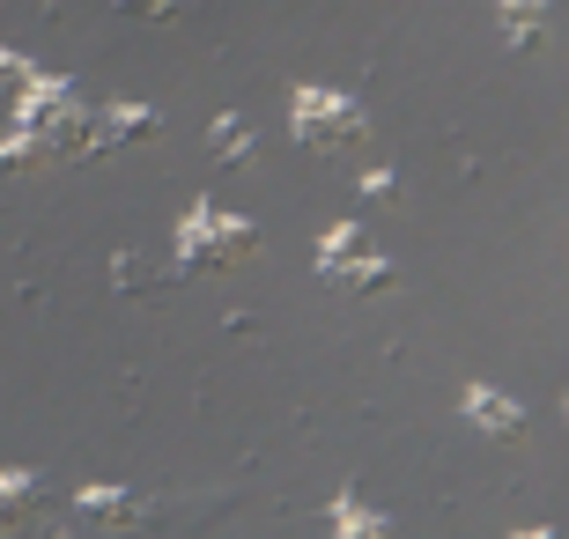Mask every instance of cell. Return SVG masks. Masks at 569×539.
Wrapping results in <instances>:
<instances>
[{
  "instance_id": "6da1fadb",
  "label": "cell",
  "mask_w": 569,
  "mask_h": 539,
  "mask_svg": "<svg viewBox=\"0 0 569 539\" xmlns=\"http://www.w3.org/2000/svg\"><path fill=\"white\" fill-rule=\"evenodd\" d=\"M259 251V229L244 222V214L214 208V200H200V208L178 222V259H186L192 273H214V267H237V259H252Z\"/></svg>"
},
{
  "instance_id": "7a4b0ae2",
  "label": "cell",
  "mask_w": 569,
  "mask_h": 539,
  "mask_svg": "<svg viewBox=\"0 0 569 539\" xmlns=\"http://www.w3.org/2000/svg\"><path fill=\"white\" fill-rule=\"evenodd\" d=\"M289 126H296V141L318 148V156H348L362 141V111L348 97H333V89H296Z\"/></svg>"
},
{
  "instance_id": "3957f363",
  "label": "cell",
  "mask_w": 569,
  "mask_h": 539,
  "mask_svg": "<svg viewBox=\"0 0 569 539\" xmlns=\"http://www.w3.org/2000/svg\"><path fill=\"white\" fill-rule=\"evenodd\" d=\"M148 133H156V111L148 104H104L97 119H89V156L111 148V141H148Z\"/></svg>"
},
{
  "instance_id": "277c9868",
  "label": "cell",
  "mask_w": 569,
  "mask_h": 539,
  "mask_svg": "<svg viewBox=\"0 0 569 539\" xmlns=\"http://www.w3.org/2000/svg\"><path fill=\"white\" fill-rule=\"evenodd\" d=\"M496 16H503V44L510 52H532V44H548V30H555L548 0H496Z\"/></svg>"
},
{
  "instance_id": "5b68a950",
  "label": "cell",
  "mask_w": 569,
  "mask_h": 539,
  "mask_svg": "<svg viewBox=\"0 0 569 539\" xmlns=\"http://www.w3.org/2000/svg\"><path fill=\"white\" fill-rule=\"evenodd\" d=\"M38 510H44V480L38 473H0V532L38 525Z\"/></svg>"
},
{
  "instance_id": "8992f818",
  "label": "cell",
  "mask_w": 569,
  "mask_h": 539,
  "mask_svg": "<svg viewBox=\"0 0 569 539\" xmlns=\"http://www.w3.org/2000/svg\"><path fill=\"white\" fill-rule=\"evenodd\" d=\"M466 421H473V429L481 436H518L526 429V415H518V399H503V392H488V385H473V392H466Z\"/></svg>"
},
{
  "instance_id": "52a82bcc",
  "label": "cell",
  "mask_w": 569,
  "mask_h": 539,
  "mask_svg": "<svg viewBox=\"0 0 569 539\" xmlns=\"http://www.w3.org/2000/svg\"><path fill=\"white\" fill-rule=\"evenodd\" d=\"M74 518L82 525H141V502L127 488H74Z\"/></svg>"
},
{
  "instance_id": "ba28073f",
  "label": "cell",
  "mask_w": 569,
  "mask_h": 539,
  "mask_svg": "<svg viewBox=\"0 0 569 539\" xmlns=\"http://www.w3.org/2000/svg\"><path fill=\"white\" fill-rule=\"evenodd\" d=\"M60 156H67L60 133H22V126H16V133H0V163H8V170H44V163H60Z\"/></svg>"
},
{
  "instance_id": "9c48e42d",
  "label": "cell",
  "mask_w": 569,
  "mask_h": 539,
  "mask_svg": "<svg viewBox=\"0 0 569 539\" xmlns=\"http://www.w3.org/2000/svg\"><path fill=\"white\" fill-rule=\"evenodd\" d=\"M356 259H370V229H362V222L326 229V244H318V273L333 281V273H340V267H356Z\"/></svg>"
},
{
  "instance_id": "30bf717a",
  "label": "cell",
  "mask_w": 569,
  "mask_h": 539,
  "mask_svg": "<svg viewBox=\"0 0 569 539\" xmlns=\"http://www.w3.org/2000/svg\"><path fill=\"white\" fill-rule=\"evenodd\" d=\"M333 289H356V296H378V289H392V259H356V267H340L333 273Z\"/></svg>"
},
{
  "instance_id": "8fae6325",
  "label": "cell",
  "mask_w": 569,
  "mask_h": 539,
  "mask_svg": "<svg viewBox=\"0 0 569 539\" xmlns=\"http://www.w3.org/2000/svg\"><path fill=\"white\" fill-rule=\"evenodd\" d=\"M214 156H222V163H244V156H252V126L237 119V111L214 119Z\"/></svg>"
},
{
  "instance_id": "7c38bea8",
  "label": "cell",
  "mask_w": 569,
  "mask_h": 539,
  "mask_svg": "<svg viewBox=\"0 0 569 539\" xmlns=\"http://www.w3.org/2000/svg\"><path fill=\"white\" fill-rule=\"evenodd\" d=\"M333 532H348V539H378V532H385V518H378V510H362V502H348V496H340V502H333Z\"/></svg>"
},
{
  "instance_id": "4fadbf2b",
  "label": "cell",
  "mask_w": 569,
  "mask_h": 539,
  "mask_svg": "<svg viewBox=\"0 0 569 539\" xmlns=\"http://www.w3.org/2000/svg\"><path fill=\"white\" fill-rule=\"evenodd\" d=\"M127 16H141V22H163V16H178V0H119Z\"/></svg>"
},
{
  "instance_id": "5bb4252c",
  "label": "cell",
  "mask_w": 569,
  "mask_h": 539,
  "mask_svg": "<svg viewBox=\"0 0 569 539\" xmlns=\"http://www.w3.org/2000/svg\"><path fill=\"white\" fill-rule=\"evenodd\" d=\"M362 192H370V200H400V178H392V170H370Z\"/></svg>"
},
{
  "instance_id": "9a60e30c",
  "label": "cell",
  "mask_w": 569,
  "mask_h": 539,
  "mask_svg": "<svg viewBox=\"0 0 569 539\" xmlns=\"http://www.w3.org/2000/svg\"><path fill=\"white\" fill-rule=\"evenodd\" d=\"M111 281H119V289H141L148 267H141V259H119V267H111Z\"/></svg>"
},
{
  "instance_id": "2e32d148",
  "label": "cell",
  "mask_w": 569,
  "mask_h": 539,
  "mask_svg": "<svg viewBox=\"0 0 569 539\" xmlns=\"http://www.w3.org/2000/svg\"><path fill=\"white\" fill-rule=\"evenodd\" d=\"M22 74H30V67H22L16 52H0V82H22Z\"/></svg>"
}]
</instances>
